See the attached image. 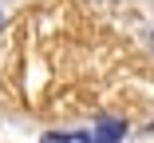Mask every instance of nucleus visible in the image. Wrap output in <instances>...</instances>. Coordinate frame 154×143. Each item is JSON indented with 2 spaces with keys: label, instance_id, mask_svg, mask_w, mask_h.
Here are the masks:
<instances>
[{
  "label": "nucleus",
  "instance_id": "obj_1",
  "mask_svg": "<svg viewBox=\"0 0 154 143\" xmlns=\"http://www.w3.org/2000/svg\"><path fill=\"white\" fill-rule=\"evenodd\" d=\"M122 135V123L119 119H103L95 131H71V135H48L44 143H115Z\"/></svg>",
  "mask_w": 154,
  "mask_h": 143
}]
</instances>
